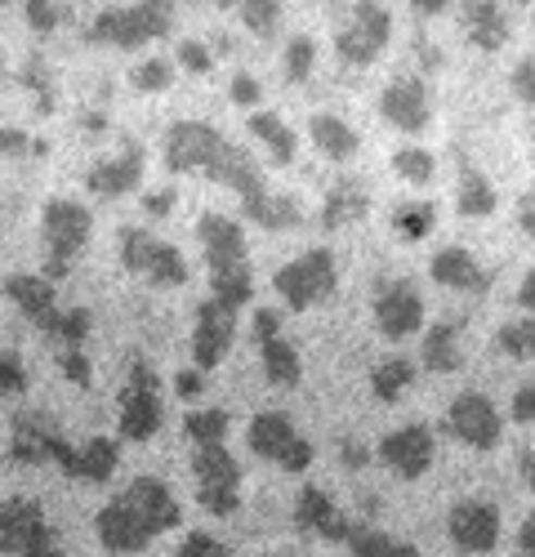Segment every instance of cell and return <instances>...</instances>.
Segmentation results:
<instances>
[{
  "instance_id": "1",
  "label": "cell",
  "mask_w": 535,
  "mask_h": 557,
  "mask_svg": "<svg viewBox=\"0 0 535 557\" xmlns=\"http://www.w3.org/2000/svg\"><path fill=\"white\" fill-rule=\"evenodd\" d=\"M165 170L170 174H206L223 188H233L241 197V210L250 223L282 232V227H299L303 223V206L295 197H277L268 193V178L259 170V161L237 148L228 134H219L206 121H178L165 134Z\"/></svg>"
},
{
  "instance_id": "2",
  "label": "cell",
  "mask_w": 535,
  "mask_h": 557,
  "mask_svg": "<svg viewBox=\"0 0 535 557\" xmlns=\"http://www.w3.org/2000/svg\"><path fill=\"white\" fill-rule=\"evenodd\" d=\"M178 513H184V508L174 504V495H170L165 482L134 478L121 495L108 499V508H99L95 531H99V544L108 553H139L157 535L174 531L178 527Z\"/></svg>"
},
{
  "instance_id": "3",
  "label": "cell",
  "mask_w": 535,
  "mask_h": 557,
  "mask_svg": "<svg viewBox=\"0 0 535 557\" xmlns=\"http://www.w3.org/2000/svg\"><path fill=\"white\" fill-rule=\"evenodd\" d=\"M197 237H201L206 268H210V299L241 312L250 304V290H254V272H250L241 223H233L228 214H206L197 223Z\"/></svg>"
},
{
  "instance_id": "4",
  "label": "cell",
  "mask_w": 535,
  "mask_h": 557,
  "mask_svg": "<svg viewBox=\"0 0 535 557\" xmlns=\"http://www.w3.org/2000/svg\"><path fill=\"white\" fill-rule=\"evenodd\" d=\"M89 227H95V219H89V210L72 197H54L45 201L40 210V246H45V282H63V276L72 272V263L80 259L85 242H89Z\"/></svg>"
},
{
  "instance_id": "5",
  "label": "cell",
  "mask_w": 535,
  "mask_h": 557,
  "mask_svg": "<svg viewBox=\"0 0 535 557\" xmlns=\"http://www.w3.org/2000/svg\"><path fill=\"white\" fill-rule=\"evenodd\" d=\"M85 36H89V45H112V50H139V45H148V40L170 36V5H161V0H144V5L99 10Z\"/></svg>"
},
{
  "instance_id": "6",
  "label": "cell",
  "mask_w": 535,
  "mask_h": 557,
  "mask_svg": "<svg viewBox=\"0 0 535 557\" xmlns=\"http://www.w3.org/2000/svg\"><path fill=\"white\" fill-rule=\"evenodd\" d=\"M0 553L5 557H67L45 508L27 495L0 504Z\"/></svg>"
},
{
  "instance_id": "7",
  "label": "cell",
  "mask_w": 535,
  "mask_h": 557,
  "mask_svg": "<svg viewBox=\"0 0 535 557\" xmlns=\"http://www.w3.org/2000/svg\"><path fill=\"white\" fill-rule=\"evenodd\" d=\"M273 290L282 295V304H286L290 312H308V308L326 304V299L339 290L335 255H331V250H308V255L290 259L286 268H277Z\"/></svg>"
},
{
  "instance_id": "8",
  "label": "cell",
  "mask_w": 535,
  "mask_h": 557,
  "mask_svg": "<svg viewBox=\"0 0 535 557\" xmlns=\"http://www.w3.org/2000/svg\"><path fill=\"white\" fill-rule=\"evenodd\" d=\"M388 36H393V14L384 5H371V0L344 5V14L335 18V50L352 67H371L384 54Z\"/></svg>"
},
{
  "instance_id": "9",
  "label": "cell",
  "mask_w": 535,
  "mask_h": 557,
  "mask_svg": "<svg viewBox=\"0 0 535 557\" xmlns=\"http://www.w3.org/2000/svg\"><path fill=\"white\" fill-rule=\"evenodd\" d=\"M192 478L206 513L233 518L241 508V463L228 446H192Z\"/></svg>"
},
{
  "instance_id": "10",
  "label": "cell",
  "mask_w": 535,
  "mask_h": 557,
  "mask_svg": "<svg viewBox=\"0 0 535 557\" xmlns=\"http://www.w3.org/2000/svg\"><path fill=\"white\" fill-rule=\"evenodd\" d=\"M121 263H125L134 276L152 282V286H184V282H188L184 255H178L170 242L152 237L148 227H125V232H121Z\"/></svg>"
},
{
  "instance_id": "11",
  "label": "cell",
  "mask_w": 535,
  "mask_h": 557,
  "mask_svg": "<svg viewBox=\"0 0 535 557\" xmlns=\"http://www.w3.org/2000/svg\"><path fill=\"white\" fill-rule=\"evenodd\" d=\"M59 463V469L67 473V478H76V482H108L112 473H116V463H121V446L112 442V437H89V442H80V446H72L54 424L45 429V463Z\"/></svg>"
},
{
  "instance_id": "12",
  "label": "cell",
  "mask_w": 535,
  "mask_h": 557,
  "mask_svg": "<svg viewBox=\"0 0 535 557\" xmlns=\"http://www.w3.org/2000/svg\"><path fill=\"white\" fill-rule=\"evenodd\" d=\"M246 442H250V450H254L259 459L277 463V469H286V473H303L308 463H312V442L299 437L295 420H290V414H282V410L254 414Z\"/></svg>"
},
{
  "instance_id": "13",
  "label": "cell",
  "mask_w": 535,
  "mask_h": 557,
  "mask_svg": "<svg viewBox=\"0 0 535 557\" xmlns=\"http://www.w3.org/2000/svg\"><path fill=\"white\" fill-rule=\"evenodd\" d=\"M161 420H165V410H161V393H157V370L148 361H134L125 393H121L116 433L125 442H152L161 433Z\"/></svg>"
},
{
  "instance_id": "14",
  "label": "cell",
  "mask_w": 535,
  "mask_h": 557,
  "mask_svg": "<svg viewBox=\"0 0 535 557\" xmlns=\"http://www.w3.org/2000/svg\"><path fill=\"white\" fill-rule=\"evenodd\" d=\"M446 433L469 450H496L500 446V410L482 393H460L446 410Z\"/></svg>"
},
{
  "instance_id": "15",
  "label": "cell",
  "mask_w": 535,
  "mask_h": 557,
  "mask_svg": "<svg viewBox=\"0 0 535 557\" xmlns=\"http://www.w3.org/2000/svg\"><path fill=\"white\" fill-rule=\"evenodd\" d=\"M237 339V308L219 304V299H206L197 308V331H192V370H214L223 357H228Z\"/></svg>"
},
{
  "instance_id": "16",
  "label": "cell",
  "mask_w": 535,
  "mask_h": 557,
  "mask_svg": "<svg viewBox=\"0 0 535 557\" xmlns=\"http://www.w3.org/2000/svg\"><path fill=\"white\" fill-rule=\"evenodd\" d=\"M295 522H299V531L318 535L322 544H352V535L362 531L352 518L339 513L335 499H331L322 486H303V491H299V499H295Z\"/></svg>"
},
{
  "instance_id": "17",
  "label": "cell",
  "mask_w": 535,
  "mask_h": 557,
  "mask_svg": "<svg viewBox=\"0 0 535 557\" xmlns=\"http://www.w3.org/2000/svg\"><path fill=\"white\" fill-rule=\"evenodd\" d=\"M375 326L384 339H411L424 326V299L411 282H388L375 295Z\"/></svg>"
},
{
  "instance_id": "18",
  "label": "cell",
  "mask_w": 535,
  "mask_h": 557,
  "mask_svg": "<svg viewBox=\"0 0 535 557\" xmlns=\"http://www.w3.org/2000/svg\"><path fill=\"white\" fill-rule=\"evenodd\" d=\"M380 116L393 125V129H407V134H420L428 129L433 121V103H428V89L420 76H397L384 95H380Z\"/></svg>"
},
{
  "instance_id": "19",
  "label": "cell",
  "mask_w": 535,
  "mask_h": 557,
  "mask_svg": "<svg viewBox=\"0 0 535 557\" xmlns=\"http://www.w3.org/2000/svg\"><path fill=\"white\" fill-rule=\"evenodd\" d=\"M446 531H451V544L460 553H490L500 544V513L486 499H460Z\"/></svg>"
},
{
  "instance_id": "20",
  "label": "cell",
  "mask_w": 535,
  "mask_h": 557,
  "mask_svg": "<svg viewBox=\"0 0 535 557\" xmlns=\"http://www.w3.org/2000/svg\"><path fill=\"white\" fill-rule=\"evenodd\" d=\"M380 459L388 463L397 478H407V482L424 478L428 463H433V433H428V424L393 429V433L380 442Z\"/></svg>"
},
{
  "instance_id": "21",
  "label": "cell",
  "mask_w": 535,
  "mask_h": 557,
  "mask_svg": "<svg viewBox=\"0 0 535 557\" xmlns=\"http://www.w3.org/2000/svg\"><path fill=\"white\" fill-rule=\"evenodd\" d=\"M5 295H10V304L32 321V326L50 339V331H54V321H59V295H54V286L45 282V276H36V272H14L10 282H5Z\"/></svg>"
},
{
  "instance_id": "22",
  "label": "cell",
  "mask_w": 535,
  "mask_h": 557,
  "mask_svg": "<svg viewBox=\"0 0 535 557\" xmlns=\"http://www.w3.org/2000/svg\"><path fill=\"white\" fill-rule=\"evenodd\" d=\"M139 183H144V152L134 144H125L116 157H103L85 170V188L95 197H125L139 188Z\"/></svg>"
},
{
  "instance_id": "23",
  "label": "cell",
  "mask_w": 535,
  "mask_h": 557,
  "mask_svg": "<svg viewBox=\"0 0 535 557\" xmlns=\"http://www.w3.org/2000/svg\"><path fill=\"white\" fill-rule=\"evenodd\" d=\"M428 272H433V282H437V286L456 290V295H486V286H490L486 268H482L477 255L464 250V246H446V250H437Z\"/></svg>"
},
{
  "instance_id": "24",
  "label": "cell",
  "mask_w": 535,
  "mask_h": 557,
  "mask_svg": "<svg viewBox=\"0 0 535 557\" xmlns=\"http://www.w3.org/2000/svg\"><path fill=\"white\" fill-rule=\"evenodd\" d=\"M308 134H312V144H318L331 161H352L357 152H362V138H357V129L344 116H335V112L308 116Z\"/></svg>"
},
{
  "instance_id": "25",
  "label": "cell",
  "mask_w": 535,
  "mask_h": 557,
  "mask_svg": "<svg viewBox=\"0 0 535 557\" xmlns=\"http://www.w3.org/2000/svg\"><path fill=\"white\" fill-rule=\"evenodd\" d=\"M464 32L477 50H500L509 40V14L496 0H473V5H464Z\"/></svg>"
},
{
  "instance_id": "26",
  "label": "cell",
  "mask_w": 535,
  "mask_h": 557,
  "mask_svg": "<svg viewBox=\"0 0 535 557\" xmlns=\"http://www.w3.org/2000/svg\"><path fill=\"white\" fill-rule=\"evenodd\" d=\"M366 214H371V197H366L362 183H352V178H339L322 201V227H348Z\"/></svg>"
},
{
  "instance_id": "27",
  "label": "cell",
  "mask_w": 535,
  "mask_h": 557,
  "mask_svg": "<svg viewBox=\"0 0 535 557\" xmlns=\"http://www.w3.org/2000/svg\"><path fill=\"white\" fill-rule=\"evenodd\" d=\"M456 210L464 219H490L496 214V188H490V178L460 157V183H456Z\"/></svg>"
},
{
  "instance_id": "28",
  "label": "cell",
  "mask_w": 535,
  "mask_h": 557,
  "mask_svg": "<svg viewBox=\"0 0 535 557\" xmlns=\"http://www.w3.org/2000/svg\"><path fill=\"white\" fill-rule=\"evenodd\" d=\"M424 366L437 370V375H456V370L464 366V352H460V326L456 321H437V326H428L424 335Z\"/></svg>"
},
{
  "instance_id": "29",
  "label": "cell",
  "mask_w": 535,
  "mask_h": 557,
  "mask_svg": "<svg viewBox=\"0 0 535 557\" xmlns=\"http://www.w3.org/2000/svg\"><path fill=\"white\" fill-rule=\"evenodd\" d=\"M246 121H250V134L259 138V144H263L268 152H273V161H282V165H290V161H295L299 138H295V129H290L282 116H273V112H250Z\"/></svg>"
},
{
  "instance_id": "30",
  "label": "cell",
  "mask_w": 535,
  "mask_h": 557,
  "mask_svg": "<svg viewBox=\"0 0 535 557\" xmlns=\"http://www.w3.org/2000/svg\"><path fill=\"white\" fill-rule=\"evenodd\" d=\"M259 357H263V375H268V384H277V388H295V384H299L303 366H299L295 344H286V335L263 339V344H259Z\"/></svg>"
},
{
  "instance_id": "31",
  "label": "cell",
  "mask_w": 535,
  "mask_h": 557,
  "mask_svg": "<svg viewBox=\"0 0 535 557\" xmlns=\"http://www.w3.org/2000/svg\"><path fill=\"white\" fill-rule=\"evenodd\" d=\"M411 384H415V366H411L407 357H384V361H375V370H371V393H375L380 401H397Z\"/></svg>"
},
{
  "instance_id": "32",
  "label": "cell",
  "mask_w": 535,
  "mask_h": 557,
  "mask_svg": "<svg viewBox=\"0 0 535 557\" xmlns=\"http://www.w3.org/2000/svg\"><path fill=\"white\" fill-rule=\"evenodd\" d=\"M228 410L219 406H206V410H188L184 414V433L192 446H223V437H228Z\"/></svg>"
},
{
  "instance_id": "33",
  "label": "cell",
  "mask_w": 535,
  "mask_h": 557,
  "mask_svg": "<svg viewBox=\"0 0 535 557\" xmlns=\"http://www.w3.org/2000/svg\"><path fill=\"white\" fill-rule=\"evenodd\" d=\"M437 223V206L433 201H411V206H397L393 210V232L401 242H424Z\"/></svg>"
},
{
  "instance_id": "34",
  "label": "cell",
  "mask_w": 535,
  "mask_h": 557,
  "mask_svg": "<svg viewBox=\"0 0 535 557\" xmlns=\"http://www.w3.org/2000/svg\"><path fill=\"white\" fill-rule=\"evenodd\" d=\"M348 548H352V557H420L415 544L393 540V535H384V531H357Z\"/></svg>"
},
{
  "instance_id": "35",
  "label": "cell",
  "mask_w": 535,
  "mask_h": 557,
  "mask_svg": "<svg viewBox=\"0 0 535 557\" xmlns=\"http://www.w3.org/2000/svg\"><path fill=\"white\" fill-rule=\"evenodd\" d=\"M89 339V312L85 308H63L54 331H50V344H59V352H80Z\"/></svg>"
},
{
  "instance_id": "36",
  "label": "cell",
  "mask_w": 535,
  "mask_h": 557,
  "mask_svg": "<svg viewBox=\"0 0 535 557\" xmlns=\"http://www.w3.org/2000/svg\"><path fill=\"white\" fill-rule=\"evenodd\" d=\"M496 348L513 361H531L535 357V321H509V326L496 331Z\"/></svg>"
},
{
  "instance_id": "37",
  "label": "cell",
  "mask_w": 535,
  "mask_h": 557,
  "mask_svg": "<svg viewBox=\"0 0 535 557\" xmlns=\"http://www.w3.org/2000/svg\"><path fill=\"white\" fill-rule=\"evenodd\" d=\"M393 170L407 178V183H428L433 170H437V161H433L428 148H397L393 152Z\"/></svg>"
},
{
  "instance_id": "38",
  "label": "cell",
  "mask_w": 535,
  "mask_h": 557,
  "mask_svg": "<svg viewBox=\"0 0 535 557\" xmlns=\"http://www.w3.org/2000/svg\"><path fill=\"white\" fill-rule=\"evenodd\" d=\"M312 63H318V45H312L308 36H290L286 40V81L290 85H303Z\"/></svg>"
},
{
  "instance_id": "39",
  "label": "cell",
  "mask_w": 535,
  "mask_h": 557,
  "mask_svg": "<svg viewBox=\"0 0 535 557\" xmlns=\"http://www.w3.org/2000/svg\"><path fill=\"white\" fill-rule=\"evenodd\" d=\"M50 144L45 138H32L27 129H14V125H0V157H45Z\"/></svg>"
},
{
  "instance_id": "40",
  "label": "cell",
  "mask_w": 535,
  "mask_h": 557,
  "mask_svg": "<svg viewBox=\"0 0 535 557\" xmlns=\"http://www.w3.org/2000/svg\"><path fill=\"white\" fill-rule=\"evenodd\" d=\"M170 81H174L170 59H144L139 67H134V85H139L144 95H161V89H170Z\"/></svg>"
},
{
  "instance_id": "41",
  "label": "cell",
  "mask_w": 535,
  "mask_h": 557,
  "mask_svg": "<svg viewBox=\"0 0 535 557\" xmlns=\"http://www.w3.org/2000/svg\"><path fill=\"white\" fill-rule=\"evenodd\" d=\"M27 393V366L14 348L0 352V397H23Z\"/></svg>"
},
{
  "instance_id": "42",
  "label": "cell",
  "mask_w": 535,
  "mask_h": 557,
  "mask_svg": "<svg viewBox=\"0 0 535 557\" xmlns=\"http://www.w3.org/2000/svg\"><path fill=\"white\" fill-rule=\"evenodd\" d=\"M277 18H282V5H277V0H246V5H241V23H246L250 32H259V36L273 32Z\"/></svg>"
},
{
  "instance_id": "43",
  "label": "cell",
  "mask_w": 535,
  "mask_h": 557,
  "mask_svg": "<svg viewBox=\"0 0 535 557\" xmlns=\"http://www.w3.org/2000/svg\"><path fill=\"white\" fill-rule=\"evenodd\" d=\"M27 27L36 32H54L63 23V5H54V0H27Z\"/></svg>"
},
{
  "instance_id": "44",
  "label": "cell",
  "mask_w": 535,
  "mask_h": 557,
  "mask_svg": "<svg viewBox=\"0 0 535 557\" xmlns=\"http://www.w3.org/2000/svg\"><path fill=\"white\" fill-rule=\"evenodd\" d=\"M174 557H233L228 548H223L214 535H206V531H192L184 544H178V553Z\"/></svg>"
},
{
  "instance_id": "45",
  "label": "cell",
  "mask_w": 535,
  "mask_h": 557,
  "mask_svg": "<svg viewBox=\"0 0 535 557\" xmlns=\"http://www.w3.org/2000/svg\"><path fill=\"white\" fill-rule=\"evenodd\" d=\"M513 95L526 103V108H535V54H526V59H518V67H513Z\"/></svg>"
},
{
  "instance_id": "46",
  "label": "cell",
  "mask_w": 535,
  "mask_h": 557,
  "mask_svg": "<svg viewBox=\"0 0 535 557\" xmlns=\"http://www.w3.org/2000/svg\"><path fill=\"white\" fill-rule=\"evenodd\" d=\"M178 63H184L188 72H197V76H206L214 67V54L206 50L201 40H178Z\"/></svg>"
},
{
  "instance_id": "47",
  "label": "cell",
  "mask_w": 535,
  "mask_h": 557,
  "mask_svg": "<svg viewBox=\"0 0 535 557\" xmlns=\"http://www.w3.org/2000/svg\"><path fill=\"white\" fill-rule=\"evenodd\" d=\"M59 366H63V375L76 384V388H89V361H85V352H59Z\"/></svg>"
},
{
  "instance_id": "48",
  "label": "cell",
  "mask_w": 535,
  "mask_h": 557,
  "mask_svg": "<svg viewBox=\"0 0 535 557\" xmlns=\"http://www.w3.org/2000/svg\"><path fill=\"white\" fill-rule=\"evenodd\" d=\"M259 95H263V89H259V81H254V76H246V72H241V76H233V103H237V108H254V103H259Z\"/></svg>"
},
{
  "instance_id": "49",
  "label": "cell",
  "mask_w": 535,
  "mask_h": 557,
  "mask_svg": "<svg viewBox=\"0 0 535 557\" xmlns=\"http://www.w3.org/2000/svg\"><path fill=\"white\" fill-rule=\"evenodd\" d=\"M201 388H206V375H201V370H178V375H174V393L184 397V401L201 397Z\"/></svg>"
},
{
  "instance_id": "50",
  "label": "cell",
  "mask_w": 535,
  "mask_h": 557,
  "mask_svg": "<svg viewBox=\"0 0 535 557\" xmlns=\"http://www.w3.org/2000/svg\"><path fill=\"white\" fill-rule=\"evenodd\" d=\"M513 420H518V424H535V384L518 388V397H513Z\"/></svg>"
},
{
  "instance_id": "51",
  "label": "cell",
  "mask_w": 535,
  "mask_h": 557,
  "mask_svg": "<svg viewBox=\"0 0 535 557\" xmlns=\"http://www.w3.org/2000/svg\"><path fill=\"white\" fill-rule=\"evenodd\" d=\"M518 227L526 232V237H535V193H526L518 201Z\"/></svg>"
},
{
  "instance_id": "52",
  "label": "cell",
  "mask_w": 535,
  "mask_h": 557,
  "mask_svg": "<svg viewBox=\"0 0 535 557\" xmlns=\"http://www.w3.org/2000/svg\"><path fill=\"white\" fill-rule=\"evenodd\" d=\"M339 455H344V463H348V469H362V463L371 459L362 442H344V446H339Z\"/></svg>"
},
{
  "instance_id": "53",
  "label": "cell",
  "mask_w": 535,
  "mask_h": 557,
  "mask_svg": "<svg viewBox=\"0 0 535 557\" xmlns=\"http://www.w3.org/2000/svg\"><path fill=\"white\" fill-rule=\"evenodd\" d=\"M518 304L531 312V321H535V272H526L522 276V286H518Z\"/></svg>"
},
{
  "instance_id": "54",
  "label": "cell",
  "mask_w": 535,
  "mask_h": 557,
  "mask_svg": "<svg viewBox=\"0 0 535 557\" xmlns=\"http://www.w3.org/2000/svg\"><path fill=\"white\" fill-rule=\"evenodd\" d=\"M518 553H522V557H535V513L522 522V535H518Z\"/></svg>"
},
{
  "instance_id": "55",
  "label": "cell",
  "mask_w": 535,
  "mask_h": 557,
  "mask_svg": "<svg viewBox=\"0 0 535 557\" xmlns=\"http://www.w3.org/2000/svg\"><path fill=\"white\" fill-rule=\"evenodd\" d=\"M144 206H148V214H157V219H165V214L174 210V197H170V193H157V197H148Z\"/></svg>"
},
{
  "instance_id": "56",
  "label": "cell",
  "mask_w": 535,
  "mask_h": 557,
  "mask_svg": "<svg viewBox=\"0 0 535 557\" xmlns=\"http://www.w3.org/2000/svg\"><path fill=\"white\" fill-rule=\"evenodd\" d=\"M518 463H522V478H526V486L535 491V450H522V459H518Z\"/></svg>"
},
{
  "instance_id": "57",
  "label": "cell",
  "mask_w": 535,
  "mask_h": 557,
  "mask_svg": "<svg viewBox=\"0 0 535 557\" xmlns=\"http://www.w3.org/2000/svg\"><path fill=\"white\" fill-rule=\"evenodd\" d=\"M411 10H420V14H428V18H433V14H441V10H451V5H446V0H415Z\"/></svg>"
},
{
  "instance_id": "58",
  "label": "cell",
  "mask_w": 535,
  "mask_h": 557,
  "mask_svg": "<svg viewBox=\"0 0 535 557\" xmlns=\"http://www.w3.org/2000/svg\"><path fill=\"white\" fill-rule=\"evenodd\" d=\"M263 557H299V553H290V548H273V553H263Z\"/></svg>"
},
{
  "instance_id": "59",
  "label": "cell",
  "mask_w": 535,
  "mask_h": 557,
  "mask_svg": "<svg viewBox=\"0 0 535 557\" xmlns=\"http://www.w3.org/2000/svg\"><path fill=\"white\" fill-rule=\"evenodd\" d=\"M0 81H5V76H0Z\"/></svg>"
}]
</instances>
